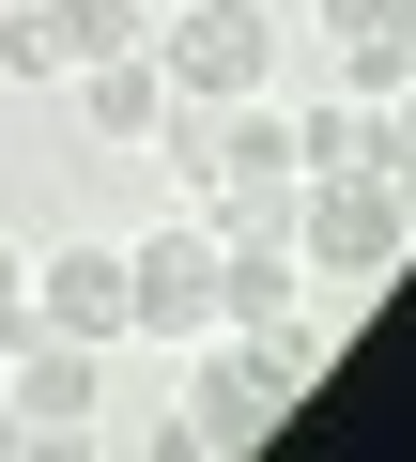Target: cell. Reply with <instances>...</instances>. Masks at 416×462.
Returning a JSON list of instances; mask_svg holds the SVG:
<instances>
[{
    "label": "cell",
    "instance_id": "6da1fadb",
    "mask_svg": "<svg viewBox=\"0 0 416 462\" xmlns=\"http://www.w3.org/2000/svg\"><path fill=\"white\" fill-rule=\"evenodd\" d=\"M217 278H232V247H217V216H154V231H124V339H154V355H185V339H217L232 309H217Z\"/></svg>",
    "mask_w": 416,
    "mask_h": 462
},
{
    "label": "cell",
    "instance_id": "7a4b0ae2",
    "mask_svg": "<svg viewBox=\"0 0 416 462\" xmlns=\"http://www.w3.org/2000/svg\"><path fill=\"white\" fill-rule=\"evenodd\" d=\"M293 263L309 278H401L416 263V200L385 170H293Z\"/></svg>",
    "mask_w": 416,
    "mask_h": 462
},
{
    "label": "cell",
    "instance_id": "3957f363",
    "mask_svg": "<svg viewBox=\"0 0 416 462\" xmlns=\"http://www.w3.org/2000/svg\"><path fill=\"white\" fill-rule=\"evenodd\" d=\"M154 78H170V108L278 93V16L263 0H185V16H154Z\"/></svg>",
    "mask_w": 416,
    "mask_h": 462
},
{
    "label": "cell",
    "instance_id": "277c9868",
    "mask_svg": "<svg viewBox=\"0 0 416 462\" xmlns=\"http://www.w3.org/2000/svg\"><path fill=\"white\" fill-rule=\"evenodd\" d=\"M108 47H154V0H16V16H0V78L16 93H62Z\"/></svg>",
    "mask_w": 416,
    "mask_h": 462
},
{
    "label": "cell",
    "instance_id": "5b68a950",
    "mask_svg": "<svg viewBox=\"0 0 416 462\" xmlns=\"http://www.w3.org/2000/svg\"><path fill=\"white\" fill-rule=\"evenodd\" d=\"M16 309H32L47 339H93V355H108V339H124V247H108V231H62Z\"/></svg>",
    "mask_w": 416,
    "mask_h": 462
},
{
    "label": "cell",
    "instance_id": "8992f818",
    "mask_svg": "<svg viewBox=\"0 0 416 462\" xmlns=\"http://www.w3.org/2000/svg\"><path fill=\"white\" fill-rule=\"evenodd\" d=\"M62 93H78V124H93L108 154H139V139L170 124V78H154V47H108V62H78Z\"/></svg>",
    "mask_w": 416,
    "mask_h": 462
},
{
    "label": "cell",
    "instance_id": "52a82bcc",
    "mask_svg": "<svg viewBox=\"0 0 416 462\" xmlns=\"http://www.w3.org/2000/svg\"><path fill=\"white\" fill-rule=\"evenodd\" d=\"M217 124V185H293V108L278 93H232V108H200Z\"/></svg>",
    "mask_w": 416,
    "mask_h": 462
},
{
    "label": "cell",
    "instance_id": "ba28073f",
    "mask_svg": "<svg viewBox=\"0 0 416 462\" xmlns=\"http://www.w3.org/2000/svg\"><path fill=\"white\" fill-rule=\"evenodd\" d=\"M339 93H355V108L416 93V32H401V0H385V32H355V47H339Z\"/></svg>",
    "mask_w": 416,
    "mask_h": 462
},
{
    "label": "cell",
    "instance_id": "9c48e42d",
    "mask_svg": "<svg viewBox=\"0 0 416 462\" xmlns=\"http://www.w3.org/2000/svg\"><path fill=\"white\" fill-rule=\"evenodd\" d=\"M293 170H370V108L355 93H309L293 108Z\"/></svg>",
    "mask_w": 416,
    "mask_h": 462
},
{
    "label": "cell",
    "instance_id": "30bf717a",
    "mask_svg": "<svg viewBox=\"0 0 416 462\" xmlns=\"http://www.w3.org/2000/svg\"><path fill=\"white\" fill-rule=\"evenodd\" d=\"M370 170L416 200V93H385V108H370Z\"/></svg>",
    "mask_w": 416,
    "mask_h": 462
},
{
    "label": "cell",
    "instance_id": "8fae6325",
    "mask_svg": "<svg viewBox=\"0 0 416 462\" xmlns=\"http://www.w3.org/2000/svg\"><path fill=\"white\" fill-rule=\"evenodd\" d=\"M309 32H324V47H355V32H385V0H309Z\"/></svg>",
    "mask_w": 416,
    "mask_h": 462
},
{
    "label": "cell",
    "instance_id": "7c38bea8",
    "mask_svg": "<svg viewBox=\"0 0 416 462\" xmlns=\"http://www.w3.org/2000/svg\"><path fill=\"white\" fill-rule=\"evenodd\" d=\"M16 293H32V247H16V231H0V309H16Z\"/></svg>",
    "mask_w": 416,
    "mask_h": 462
},
{
    "label": "cell",
    "instance_id": "4fadbf2b",
    "mask_svg": "<svg viewBox=\"0 0 416 462\" xmlns=\"http://www.w3.org/2000/svg\"><path fill=\"white\" fill-rule=\"evenodd\" d=\"M0 401H16V355H0Z\"/></svg>",
    "mask_w": 416,
    "mask_h": 462
},
{
    "label": "cell",
    "instance_id": "5bb4252c",
    "mask_svg": "<svg viewBox=\"0 0 416 462\" xmlns=\"http://www.w3.org/2000/svg\"><path fill=\"white\" fill-rule=\"evenodd\" d=\"M401 32H416V0H401Z\"/></svg>",
    "mask_w": 416,
    "mask_h": 462
}]
</instances>
